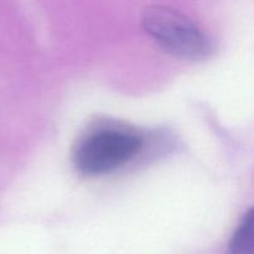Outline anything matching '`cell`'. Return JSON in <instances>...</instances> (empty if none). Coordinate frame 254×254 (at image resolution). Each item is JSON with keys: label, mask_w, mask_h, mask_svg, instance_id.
<instances>
[{"label": "cell", "mask_w": 254, "mask_h": 254, "mask_svg": "<svg viewBox=\"0 0 254 254\" xmlns=\"http://www.w3.org/2000/svg\"><path fill=\"white\" fill-rule=\"evenodd\" d=\"M146 34L165 52L186 61H201L212 54V45L189 17L163 5L146 7L141 16Z\"/></svg>", "instance_id": "6da1fadb"}, {"label": "cell", "mask_w": 254, "mask_h": 254, "mask_svg": "<svg viewBox=\"0 0 254 254\" xmlns=\"http://www.w3.org/2000/svg\"><path fill=\"white\" fill-rule=\"evenodd\" d=\"M141 139L119 130H102L89 135L74 154V164L86 175H103L128 163L140 151Z\"/></svg>", "instance_id": "7a4b0ae2"}, {"label": "cell", "mask_w": 254, "mask_h": 254, "mask_svg": "<svg viewBox=\"0 0 254 254\" xmlns=\"http://www.w3.org/2000/svg\"><path fill=\"white\" fill-rule=\"evenodd\" d=\"M226 254H254V207L243 216L231 237Z\"/></svg>", "instance_id": "3957f363"}]
</instances>
